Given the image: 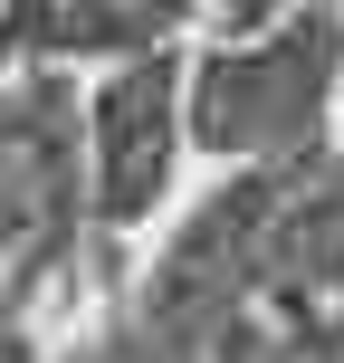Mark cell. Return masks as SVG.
<instances>
[{
    "mask_svg": "<svg viewBox=\"0 0 344 363\" xmlns=\"http://www.w3.org/2000/svg\"><path fill=\"white\" fill-rule=\"evenodd\" d=\"M172 153H182V96L172 67H125L106 96H96V211L115 230H134L144 211H163L172 191Z\"/></svg>",
    "mask_w": 344,
    "mask_h": 363,
    "instance_id": "6da1fadb",
    "label": "cell"
}]
</instances>
